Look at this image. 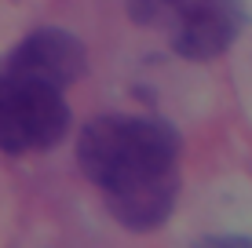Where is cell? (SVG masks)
Returning <instances> with one entry per match:
<instances>
[{"mask_svg":"<svg viewBox=\"0 0 252 248\" xmlns=\"http://www.w3.org/2000/svg\"><path fill=\"white\" fill-rule=\"evenodd\" d=\"M249 26L245 0H205L168 29V48L187 62L220 58Z\"/></svg>","mask_w":252,"mask_h":248,"instance_id":"cell-3","label":"cell"},{"mask_svg":"<svg viewBox=\"0 0 252 248\" xmlns=\"http://www.w3.org/2000/svg\"><path fill=\"white\" fill-rule=\"evenodd\" d=\"M205 0H125L132 22L139 26H164L172 29L176 22H183L194 7H201Z\"/></svg>","mask_w":252,"mask_h":248,"instance_id":"cell-5","label":"cell"},{"mask_svg":"<svg viewBox=\"0 0 252 248\" xmlns=\"http://www.w3.org/2000/svg\"><path fill=\"white\" fill-rule=\"evenodd\" d=\"M63 91L66 88L0 58V150L26 157L59 146L73 124V110Z\"/></svg>","mask_w":252,"mask_h":248,"instance_id":"cell-2","label":"cell"},{"mask_svg":"<svg viewBox=\"0 0 252 248\" xmlns=\"http://www.w3.org/2000/svg\"><path fill=\"white\" fill-rule=\"evenodd\" d=\"M4 62L15 70L44 77L59 88H69L88 73V48L77 33L63 29V26H40L7 51Z\"/></svg>","mask_w":252,"mask_h":248,"instance_id":"cell-4","label":"cell"},{"mask_svg":"<svg viewBox=\"0 0 252 248\" xmlns=\"http://www.w3.org/2000/svg\"><path fill=\"white\" fill-rule=\"evenodd\" d=\"M197 248H252L249 234H208L197 241Z\"/></svg>","mask_w":252,"mask_h":248,"instance_id":"cell-6","label":"cell"},{"mask_svg":"<svg viewBox=\"0 0 252 248\" xmlns=\"http://www.w3.org/2000/svg\"><path fill=\"white\" fill-rule=\"evenodd\" d=\"M77 165L121 226L150 234L176 212L183 135L150 113H102L77 135Z\"/></svg>","mask_w":252,"mask_h":248,"instance_id":"cell-1","label":"cell"}]
</instances>
